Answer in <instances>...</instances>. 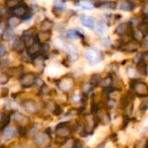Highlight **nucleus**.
Masks as SVG:
<instances>
[{"mask_svg": "<svg viewBox=\"0 0 148 148\" xmlns=\"http://www.w3.org/2000/svg\"><path fill=\"white\" fill-rule=\"evenodd\" d=\"M69 122H62L56 126V134L60 138H68L71 135L72 130L69 126Z\"/></svg>", "mask_w": 148, "mask_h": 148, "instance_id": "f257e3e1", "label": "nucleus"}, {"mask_svg": "<svg viewBox=\"0 0 148 148\" xmlns=\"http://www.w3.org/2000/svg\"><path fill=\"white\" fill-rule=\"evenodd\" d=\"M11 13L13 16H16L17 17L23 19L29 14V8L27 5L20 3L11 8Z\"/></svg>", "mask_w": 148, "mask_h": 148, "instance_id": "f03ea898", "label": "nucleus"}, {"mask_svg": "<svg viewBox=\"0 0 148 148\" xmlns=\"http://www.w3.org/2000/svg\"><path fill=\"white\" fill-rule=\"evenodd\" d=\"M36 81V77L34 73L32 72H28L25 74H23L19 78V83L23 88H29L31 87Z\"/></svg>", "mask_w": 148, "mask_h": 148, "instance_id": "7ed1b4c3", "label": "nucleus"}, {"mask_svg": "<svg viewBox=\"0 0 148 148\" xmlns=\"http://www.w3.org/2000/svg\"><path fill=\"white\" fill-rule=\"evenodd\" d=\"M134 92L140 97H147L148 96V85L141 81H135L133 85Z\"/></svg>", "mask_w": 148, "mask_h": 148, "instance_id": "20e7f679", "label": "nucleus"}, {"mask_svg": "<svg viewBox=\"0 0 148 148\" xmlns=\"http://www.w3.org/2000/svg\"><path fill=\"white\" fill-rule=\"evenodd\" d=\"M85 58L91 65H96L100 61V51L95 49H88L84 53Z\"/></svg>", "mask_w": 148, "mask_h": 148, "instance_id": "39448f33", "label": "nucleus"}, {"mask_svg": "<svg viewBox=\"0 0 148 148\" xmlns=\"http://www.w3.org/2000/svg\"><path fill=\"white\" fill-rule=\"evenodd\" d=\"M140 47V42L134 39V41H128L126 43H122L120 46V49L124 51L134 52V51H137Z\"/></svg>", "mask_w": 148, "mask_h": 148, "instance_id": "423d86ee", "label": "nucleus"}, {"mask_svg": "<svg viewBox=\"0 0 148 148\" xmlns=\"http://www.w3.org/2000/svg\"><path fill=\"white\" fill-rule=\"evenodd\" d=\"M23 106L24 110L30 114H36L39 111L38 104L33 99H26L23 103Z\"/></svg>", "mask_w": 148, "mask_h": 148, "instance_id": "0eeeda50", "label": "nucleus"}, {"mask_svg": "<svg viewBox=\"0 0 148 148\" xmlns=\"http://www.w3.org/2000/svg\"><path fill=\"white\" fill-rule=\"evenodd\" d=\"M132 24L129 23V22H125V23H121L120 24L115 31H114V33L120 37H122V36H125V35H127L129 33V31H132Z\"/></svg>", "mask_w": 148, "mask_h": 148, "instance_id": "6e6552de", "label": "nucleus"}, {"mask_svg": "<svg viewBox=\"0 0 148 148\" xmlns=\"http://www.w3.org/2000/svg\"><path fill=\"white\" fill-rule=\"evenodd\" d=\"M74 85V79L70 77H66L62 79H60L58 83V86L61 91L62 92H68L69 91Z\"/></svg>", "mask_w": 148, "mask_h": 148, "instance_id": "1a4fd4ad", "label": "nucleus"}, {"mask_svg": "<svg viewBox=\"0 0 148 148\" xmlns=\"http://www.w3.org/2000/svg\"><path fill=\"white\" fill-rule=\"evenodd\" d=\"M50 135L48 134V133H39L35 136L34 142L37 147H42L48 143L50 140Z\"/></svg>", "mask_w": 148, "mask_h": 148, "instance_id": "9d476101", "label": "nucleus"}, {"mask_svg": "<svg viewBox=\"0 0 148 148\" xmlns=\"http://www.w3.org/2000/svg\"><path fill=\"white\" fill-rule=\"evenodd\" d=\"M80 19L82 24L89 29H94L95 26V19L93 17H89V16H86V15H81L80 16Z\"/></svg>", "mask_w": 148, "mask_h": 148, "instance_id": "9b49d317", "label": "nucleus"}, {"mask_svg": "<svg viewBox=\"0 0 148 148\" xmlns=\"http://www.w3.org/2000/svg\"><path fill=\"white\" fill-rule=\"evenodd\" d=\"M136 4L131 0H123L119 3V9L123 11H132L135 9Z\"/></svg>", "mask_w": 148, "mask_h": 148, "instance_id": "f8f14e48", "label": "nucleus"}, {"mask_svg": "<svg viewBox=\"0 0 148 148\" xmlns=\"http://www.w3.org/2000/svg\"><path fill=\"white\" fill-rule=\"evenodd\" d=\"M41 51V44L39 42H35L34 44H32L30 46L28 47L27 50V54L29 57H35L36 55H38V53Z\"/></svg>", "mask_w": 148, "mask_h": 148, "instance_id": "ddd939ff", "label": "nucleus"}, {"mask_svg": "<svg viewBox=\"0 0 148 148\" xmlns=\"http://www.w3.org/2000/svg\"><path fill=\"white\" fill-rule=\"evenodd\" d=\"M25 47V43H24V40L19 37H15L14 40H13V43H12V48L16 51H19V52H22L23 51Z\"/></svg>", "mask_w": 148, "mask_h": 148, "instance_id": "4468645a", "label": "nucleus"}, {"mask_svg": "<svg viewBox=\"0 0 148 148\" xmlns=\"http://www.w3.org/2000/svg\"><path fill=\"white\" fill-rule=\"evenodd\" d=\"M12 117H13L14 120L16 122H17L18 124H20V125H26L29 121V117H27V116H25V115L18 113V112H15L13 113Z\"/></svg>", "mask_w": 148, "mask_h": 148, "instance_id": "2eb2a0df", "label": "nucleus"}, {"mask_svg": "<svg viewBox=\"0 0 148 148\" xmlns=\"http://www.w3.org/2000/svg\"><path fill=\"white\" fill-rule=\"evenodd\" d=\"M95 6L101 8V9H111L114 10L117 8V3L113 1H102L99 2L98 4H95Z\"/></svg>", "mask_w": 148, "mask_h": 148, "instance_id": "dca6fc26", "label": "nucleus"}, {"mask_svg": "<svg viewBox=\"0 0 148 148\" xmlns=\"http://www.w3.org/2000/svg\"><path fill=\"white\" fill-rule=\"evenodd\" d=\"M67 52L68 55L70 59L72 60H76L78 58V51H77V48L73 45V44H69L67 47Z\"/></svg>", "mask_w": 148, "mask_h": 148, "instance_id": "f3484780", "label": "nucleus"}, {"mask_svg": "<svg viewBox=\"0 0 148 148\" xmlns=\"http://www.w3.org/2000/svg\"><path fill=\"white\" fill-rule=\"evenodd\" d=\"M53 25H54V23H53L51 20L46 18V19H44V20L41 23L40 28H41V30H42V31H49L52 29Z\"/></svg>", "mask_w": 148, "mask_h": 148, "instance_id": "a211bd4d", "label": "nucleus"}, {"mask_svg": "<svg viewBox=\"0 0 148 148\" xmlns=\"http://www.w3.org/2000/svg\"><path fill=\"white\" fill-rule=\"evenodd\" d=\"M16 129L14 127L6 126V127L3 128V134L5 139H11L16 135Z\"/></svg>", "mask_w": 148, "mask_h": 148, "instance_id": "6ab92c4d", "label": "nucleus"}, {"mask_svg": "<svg viewBox=\"0 0 148 148\" xmlns=\"http://www.w3.org/2000/svg\"><path fill=\"white\" fill-rule=\"evenodd\" d=\"M67 38L71 39H78L84 38V36L77 30H69L67 31Z\"/></svg>", "mask_w": 148, "mask_h": 148, "instance_id": "aec40b11", "label": "nucleus"}, {"mask_svg": "<svg viewBox=\"0 0 148 148\" xmlns=\"http://www.w3.org/2000/svg\"><path fill=\"white\" fill-rule=\"evenodd\" d=\"M20 23H21L20 17H16V16H12V17H10L8 18L6 24H7V25H8L10 28H15V27H16Z\"/></svg>", "mask_w": 148, "mask_h": 148, "instance_id": "412c9836", "label": "nucleus"}, {"mask_svg": "<svg viewBox=\"0 0 148 148\" xmlns=\"http://www.w3.org/2000/svg\"><path fill=\"white\" fill-rule=\"evenodd\" d=\"M23 72V67L22 65H19V66H16V67L10 68L9 71L7 72V73L9 74L10 77H12V76H18Z\"/></svg>", "mask_w": 148, "mask_h": 148, "instance_id": "4be33fe9", "label": "nucleus"}, {"mask_svg": "<svg viewBox=\"0 0 148 148\" xmlns=\"http://www.w3.org/2000/svg\"><path fill=\"white\" fill-rule=\"evenodd\" d=\"M137 70L139 72L140 74H141L142 76H147L148 74V65L147 63H145L144 61L140 63L139 65H137Z\"/></svg>", "mask_w": 148, "mask_h": 148, "instance_id": "5701e85b", "label": "nucleus"}, {"mask_svg": "<svg viewBox=\"0 0 148 148\" xmlns=\"http://www.w3.org/2000/svg\"><path fill=\"white\" fill-rule=\"evenodd\" d=\"M2 38L5 41H10L15 38V34L10 29H5V31L2 34Z\"/></svg>", "mask_w": 148, "mask_h": 148, "instance_id": "b1692460", "label": "nucleus"}, {"mask_svg": "<svg viewBox=\"0 0 148 148\" xmlns=\"http://www.w3.org/2000/svg\"><path fill=\"white\" fill-rule=\"evenodd\" d=\"M77 4H78L80 7H82V9H84V10H91L94 9V5H93L91 3H89L88 1H82V2H80V3H78Z\"/></svg>", "mask_w": 148, "mask_h": 148, "instance_id": "393cba45", "label": "nucleus"}, {"mask_svg": "<svg viewBox=\"0 0 148 148\" xmlns=\"http://www.w3.org/2000/svg\"><path fill=\"white\" fill-rule=\"evenodd\" d=\"M99 120H100L102 124H108V123L110 122V116H109V114L107 113L106 112L101 113L100 114Z\"/></svg>", "mask_w": 148, "mask_h": 148, "instance_id": "a878e982", "label": "nucleus"}, {"mask_svg": "<svg viewBox=\"0 0 148 148\" xmlns=\"http://www.w3.org/2000/svg\"><path fill=\"white\" fill-rule=\"evenodd\" d=\"M35 28H29L26 31H24L23 32V38H33L35 37Z\"/></svg>", "mask_w": 148, "mask_h": 148, "instance_id": "bb28decb", "label": "nucleus"}, {"mask_svg": "<svg viewBox=\"0 0 148 148\" xmlns=\"http://www.w3.org/2000/svg\"><path fill=\"white\" fill-rule=\"evenodd\" d=\"M139 30L142 32L144 37H147L148 36V23H144L142 22L141 24H140V28Z\"/></svg>", "mask_w": 148, "mask_h": 148, "instance_id": "cd10ccee", "label": "nucleus"}, {"mask_svg": "<svg viewBox=\"0 0 148 148\" xmlns=\"http://www.w3.org/2000/svg\"><path fill=\"white\" fill-rule=\"evenodd\" d=\"M101 81V75L99 73H95V74L92 75V77H91V83L94 85H100Z\"/></svg>", "mask_w": 148, "mask_h": 148, "instance_id": "c85d7f7f", "label": "nucleus"}, {"mask_svg": "<svg viewBox=\"0 0 148 148\" xmlns=\"http://www.w3.org/2000/svg\"><path fill=\"white\" fill-rule=\"evenodd\" d=\"M106 31V25L103 21H100L98 24V29H97V33L99 35H103Z\"/></svg>", "mask_w": 148, "mask_h": 148, "instance_id": "c756f323", "label": "nucleus"}, {"mask_svg": "<svg viewBox=\"0 0 148 148\" xmlns=\"http://www.w3.org/2000/svg\"><path fill=\"white\" fill-rule=\"evenodd\" d=\"M94 85L92 83H87V84H84L82 85V92L84 93H88L90 92L93 89H94Z\"/></svg>", "mask_w": 148, "mask_h": 148, "instance_id": "7c9ffc66", "label": "nucleus"}, {"mask_svg": "<svg viewBox=\"0 0 148 148\" xmlns=\"http://www.w3.org/2000/svg\"><path fill=\"white\" fill-rule=\"evenodd\" d=\"M10 76H9V74L6 72V73H2L1 75H0V84H2V85H4V84H6L8 81H9V79H10Z\"/></svg>", "mask_w": 148, "mask_h": 148, "instance_id": "2f4dec72", "label": "nucleus"}, {"mask_svg": "<svg viewBox=\"0 0 148 148\" xmlns=\"http://www.w3.org/2000/svg\"><path fill=\"white\" fill-rule=\"evenodd\" d=\"M133 61L136 65H139L140 63L143 62V53H137L135 55V57L134 58Z\"/></svg>", "mask_w": 148, "mask_h": 148, "instance_id": "473e14b6", "label": "nucleus"}, {"mask_svg": "<svg viewBox=\"0 0 148 148\" xmlns=\"http://www.w3.org/2000/svg\"><path fill=\"white\" fill-rule=\"evenodd\" d=\"M49 49H50V46H49V44L48 42H44V43H42L41 44V51L42 53L49 52Z\"/></svg>", "mask_w": 148, "mask_h": 148, "instance_id": "72a5a7b5", "label": "nucleus"}, {"mask_svg": "<svg viewBox=\"0 0 148 148\" xmlns=\"http://www.w3.org/2000/svg\"><path fill=\"white\" fill-rule=\"evenodd\" d=\"M10 115H4V116H3V117H2L1 123H2V126H3V128L7 126V125L10 123Z\"/></svg>", "mask_w": 148, "mask_h": 148, "instance_id": "f704fd0d", "label": "nucleus"}, {"mask_svg": "<svg viewBox=\"0 0 148 148\" xmlns=\"http://www.w3.org/2000/svg\"><path fill=\"white\" fill-rule=\"evenodd\" d=\"M49 88L46 85H42L41 86V93L43 94V95H46L49 93Z\"/></svg>", "mask_w": 148, "mask_h": 148, "instance_id": "c9c22d12", "label": "nucleus"}, {"mask_svg": "<svg viewBox=\"0 0 148 148\" xmlns=\"http://www.w3.org/2000/svg\"><path fill=\"white\" fill-rule=\"evenodd\" d=\"M62 108H61L59 106H56L54 107L53 113H54L55 115L58 116V115H60V114L62 113Z\"/></svg>", "mask_w": 148, "mask_h": 148, "instance_id": "e433bc0d", "label": "nucleus"}, {"mask_svg": "<svg viewBox=\"0 0 148 148\" xmlns=\"http://www.w3.org/2000/svg\"><path fill=\"white\" fill-rule=\"evenodd\" d=\"M148 109V100H145L140 104V111L145 112Z\"/></svg>", "mask_w": 148, "mask_h": 148, "instance_id": "4c0bfd02", "label": "nucleus"}, {"mask_svg": "<svg viewBox=\"0 0 148 148\" xmlns=\"http://www.w3.org/2000/svg\"><path fill=\"white\" fill-rule=\"evenodd\" d=\"M7 51H6V47L3 44H0V58L4 57V55L6 54Z\"/></svg>", "mask_w": 148, "mask_h": 148, "instance_id": "58836bf2", "label": "nucleus"}, {"mask_svg": "<svg viewBox=\"0 0 148 148\" xmlns=\"http://www.w3.org/2000/svg\"><path fill=\"white\" fill-rule=\"evenodd\" d=\"M82 143L80 140H75L72 146V148H82Z\"/></svg>", "mask_w": 148, "mask_h": 148, "instance_id": "ea45409f", "label": "nucleus"}, {"mask_svg": "<svg viewBox=\"0 0 148 148\" xmlns=\"http://www.w3.org/2000/svg\"><path fill=\"white\" fill-rule=\"evenodd\" d=\"M140 48H142L145 51H148V38L146 39L141 44H140Z\"/></svg>", "mask_w": 148, "mask_h": 148, "instance_id": "a19ab883", "label": "nucleus"}, {"mask_svg": "<svg viewBox=\"0 0 148 148\" xmlns=\"http://www.w3.org/2000/svg\"><path fill=\"white\" fill-rule=\"evenodd\" d=\"M35 84H36V85H39V86H42V85H44V84H43V81H42V80L41 79V78H39V77L36 78Z\"/></svg>", "mask_w": 148, "mask_h": 148, "instance_id": "79ce46f5", "label": "nucleus"}, {"mask_svg": "<svg viewBox=\"0 0 148 148\" xmlns=\"http://www.w3.org/2000/svg\"><path fill=\"white\" fill-rule=\"evenodd\" d=\"M6 13V8L3 5H0V17L4 16Z\"/></svg>", "mask_w": 148, "mask_h": 148, "instance_id": "37998d69", "label": "nucleus"}, {"mask_svg": "<svg viewBox=\"0 0 148 148\" xmlns=\"http://www.w3.org/2000/svg\"><path fill=\"white\" fill-rule=\"evenodd\" d=\"M143 61L148 63V51H146L143 53Z\"/></svg>", "mask_w": 148, "mask_h": 148, "instance_id": "c03bdc74", "label": "nucleus"}, {"mask_svg": "<svg viewBox=\"0 0 148 148\" xmlns=\"http://www.w3.org/2000/svg\"><path fill=\"white\" fill-rule=\"evenodd\" d=\"M144 11H145L146 13H148V3L144 6Z\"/></svg>", "mask_w": 148, "mask_h": 148, "instance_id": "a18cd8bd", "label": "nucleus"}, {"mask_svg": "<svg viewBox=\"0 0 148 148\" xmlns=\"http://www.w3.org/2000/svg\"><path fill=\"white\" fill-rule=\"evenodd\" d=\"M2 117H3V116H2V113H1V112H0V120H2Z\"/></svg>", "mask_w": 148, "mask_h": 148, "instance_id": "49530a36", "label": "nucleus"}, {"mask_svg": "<svg viewBox=\"0 0 148 148\" xmlns=\"http://www.w3.org/2000/svg\"><path fill=\"white\" fill-rule=\"evenodd\" d=\"M146 148H148V141H147V146H146Z\"/></svg>", "mask_w": 148, "mask_h": 148, "instance_id": "de8ad7c7", "label": "nucleus"}, {"mask_svg": "<svg viewBox=\"0 0 148 148\" xmlns=\"http://www.w3.org/2000/svg\"><path fill=\"white\" fill-rule=\"evenodd\" d=\"M44 148H53L52 147H44Z\"/></svg>", "mask_w": 148, "mask_h": 148, "instance_id": "09e8293b", "label": "nucleus"}, {"mask_svg": "<svg viewBox=\"0 0 148 148\" xmlns=\"http://www.w3.org/2000/svg\"><path fill=\"white\" fill-rule=\"evenodd\" d=\"M105 1H111V0H105Z\"/></svg>", "mask_w": 148, "mask_h": 148, "instance_id": "8fccbe9b", "label": "nucleus"}, {"mask_svg": "<svg viewBox=\"0 0 148 148\" xmlns=\"http://www.w3.org/2000/svg\"><path fill=\"white\" fill-rule=\"evenodd\" d=\"M131 1H134V0H131Z\"/></svg>", "mask_w": 148, "mask_h": 148, "instance_id": "3c124183", "label": "nucleus"}]
</instances>
